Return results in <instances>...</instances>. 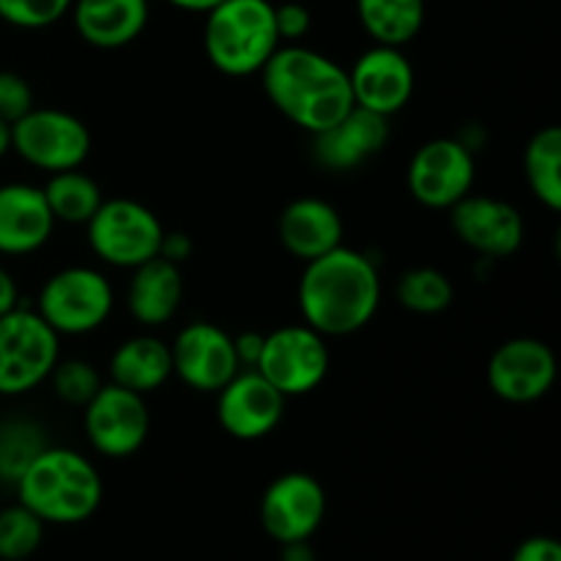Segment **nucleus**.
<instances>
[{
  "instance_id": "1",
  "label": "nucleus",
  "mask_w": 561,
  "mask_h": 561,
  "mask_svg": "<svg viewBox=\"0 0 561 561\" xmlns=\"http://www.w3.org/2000/svg\"><path fill=\"white\" fill-rule=\"evenodd\" d=\"M381 305V274L373 257L354 247H334L305 263L299 279V310L307 327L323 337H348L376 318Z\"/></svg>"
},
{
  "instance_id": "2",
  "label": "nucleus",
  "mask_w": 561,
  "mask_h": 561,
  "mask_svg": "<svg viewBox=\"0 0 561 561\" xmlns=\"http://www.w3.org/2000/svg\"><path fill=\"white\" fill-rule=\"evenodd\" d=\"M261 80L274 110L307 135H321L354 107L348 69L305 44H279Z\"/></svg>"
},
{
  "instance_id": "3",
  "label": "nucleus",
  "mask_w": 561,
  "mask_h": 561,
  "mask_svg": "<svg viewBox=\"0 0 561 561\" xmlns=\"http://www.w3.org/2000/svg\"><path fill=\"white\" fill-rule=\"evenodd\" d=\"M16 502L44 524L75 526L96 515L104 482L96 466L71 447H44L14 482Z\"/></svg>"
},
{
  "instance_id": "4",
  "label": "nucleus",
  "mask_w": 561,
  "mask_h": 561,
  "mask_svg": "<svg viewBox=\"0 0 561 561\" xmlns=\"http://www.w3.org/2000/svg\"><path fill=\"white\" fill-rule=\"evenodd\" d=\"M279 44L272 0H222L206 14L203 49L222 75H261Z\"/></svg>"
},
{
  "instance_id": "5",
  "label": "nucleus",
  "mask_w": 561,
  "mask_h": 561,
  "mask_svg": "<svg viewBox=\"0 0 561 561\" xmlns=\"http://www.w3.org/2000/svg\"><path fill=\"white\" fill-rule=\"evenodd\" d=\"M113 307L115 290L99 268L66 266L49 274L33 310L58 337H82L102 329Z\"/></svg>"
},
{
  "instance_id": "6",
  "label": "nucleus",
  "mask_w": 561,
  "mask_h": 561,
  "mask_svg": "<svg viewBox=\"0 0 561 561\" xmlns=\"http://www.w3.org/2000/svg\"><path fill=\"white\" fill-rule=\"evenodd\" d=\"M60 359V337L33 307L0 316V398H20L49 378Z\"/></svg>"
},
{
  "instance_id": "7",
  "label": "nucleus",
  "mask_w": 561,
  "mask_h": 561,
  "mask_svg": "<svg viewBox=\"0 0 561 561\" xmlns=\"http://www.w3.org/2000/svg\"><path fill=\"white\" fill-rule=\"evenodd\" d=\"M85 228L93 255L107 266L126 272L159 257L162 250V219L146 203L131 197H104Z\"/></svg>"
},
{
  "instance_id": "8",
  "label": "nucleus",
  "mask_w": 561,
  "mask_h": 561,
  "mask_svg": "<svg viewBox=\"0 0 561 561\" xmlns=\"http://www.w3.org/2000/svg\"><path fill=\"white\" fill-rule=\"evenodd\" d=\"M91 146L85 121L58 107H33L11 124V151L49 175L82 168L91 157Z\"/></svg>"
},
{
  "instance_id": "9",
  "label": "nucleus",
  "mask_w": 561,
  "mask_h": 561,
  "mask_svg": "<svg viewBox=\"0 0 561 561\" xmlns=\"http://www.w3.org/2000/svg\"><path fill=\"white\" fill-rule=\"evenodd\" d=\"M329 365L327 337L307 323H290L263 334L255 370L285 398H301L327 381Z\"/></svg>"
},
{
  "instance_id": "10",
  "label": "nucleus",
  "mask_w": 561,
  "mask_h": 561,
  "mask_svg": "<svg viewBox=\"0 0 561 561\" xmlns=\"http://www.w3.org/2000/svg\"><path fill=\"white\" fill-rule=\"evenodd\" d=\"M82 427L93 453L107 460H124L140 453L148 442L151 411L142 394L107 381L82 409Z\"/></svg>"
},
{
  "instance_id": "11",
  "label": "nucleus",
  "mask_w": 561,
  "mask_h": 561,
  "mask_svg": "<svg viewBox=\"0 0 561 561\" xmlns=\"http://www.w3.org/2000/svg\"><path fill=\"white\" fill-rule=\"evenodd\" d=\"M405 181L416 203L436 211H449L474 190V151L458 137H436L422 142L411 157Z\"/></svg>"
},
{
  "instance_id": "12",
  "label": "nucleus",
  "mask_w": 561,
  "mask_h": 561,
  "mask_svg": "<svg viewBox=\"0 0 561 561\" xmlns=\"http://www.w3.org/2000/svg\"><path fill=\"white\" fill-rule=\"evenodd\" d=\"M557 373L559 365L551 345L537 337H513L491 354L485 381L504 403L529 405L551 392Z\"/></svg>"
},
{
  "instance_id": "13",
  "label": "nucleus",
  "mask_w": 561,
  "mask_h": 561,
  "mask_svg": "<svg viewBox=\"0 0 561 561\" xmlns=\"http://www.w3.org/2000/svg\"><path fill=\"white\" fill-rule=\"evenodd\" d=\"M173 376L184 387L217 394L241 370L233 334L211 321H192L170 343Z\"/></svg>"
},
{
  "instance_id": "14",
  "label": "nucleus",
  "mask_w": 561,
  "mask_h": 561,
  "mask_svg": "<svg viewBox=\"0 0 561 561\" xmlns=\"http://www.w3.org/2000/svg\"><path fill=\"white\" fill-rule=\"evenodd\" d=\"M327 518V491L307 471L279 474L261 499L263 531L279 546L310 540Z\"/></svg>"
},
{
  "instance_id": "15",
  "label": "nucleus",
  "mask_w": 561,
  "mask_h": 561,
  "mask_svg": "<svg viewBox=\"0 0 561 561\" xmlns=\"http://www.w3.org/2000/svg\"><path fill=\"white\" fill-rule=\"evenodd\" d=\"M455 236L485 261H502L524 247L526 222L513 203L491 195H469L449 208Z\"/></svg>"
},
{
  "instance_id": "16",
  "label": "nucleus",
  "mask_w": 561,
  "mask_h": 561,
  "mask_svg": "<svg viewBox=\"0 0 561 561\" xmlns=\"http://www.w3.org/2000/svg\"><path fill=\"white\" fill-rule=\"evenodd\" d=\"M283 392L272 387L255 367H241L217 392V422L230 438L257 442L277 431L285 416Z\"/></svg>"
},
{
  "instance_id": "17",
  "label": "nucleus",
  "mask_w": 561,
  "mask_h": 561,
  "mask_svg": "<svg viewBox=\"0 0 561 561\" xmlns=\"http://www.w3.org/2000/svg\"><path fill=\"white\" fill-rule=\"evenodd\" d=\"M351 96L356 107L392 118L409 107L416 88V75L403 47L373 44L348 69Z\"/></svg>"
},
{
  "instance_id": "18",
  "label": "nucleus",
  "mask_w": 561,
  "mask_h": 561,
  "mask_svg": "<svg viewBox=\"0 0 561 561\" xmlns=\"http://www.w3.org/2000/svg\"><path fill=\"white\" fill-rule=\"evenodd\" d=\"M389 118L365 107H351L334 126L312 135V159L323 170L348 173L387 148Z\"/></svg>"
},
{
  "instance_id": "19",
  "label": "nucleus",
  "mask_w": 561,
  "mask_h": 561,
  "mask_svg": "<svg viewBox=\"0 0 561 561\" xmlns=\"http://www.w3.org/2000/svg\"><path fill=\"white\" fill-rule=\"evenodd\" d=\"M55 217L42 186L0 184V255H31L49 241Z\"/></svg>"
},
{
  "instance_id": "20",
  "label": "nucleus",
  "mask_w": 561,
  "mask_h": 561,
  "mask_svg": "<svg viewBox=\"0 0 561 561\" xmlns=\"http://www.w3.org/2000/svg\"><path fill=\"white\" fill-rule=\"evenodd\" d=\"M345 225L337 208L321 197H296L277 219V239L288 255L310 263L343 244Z\"/></svg>"
},
{
  "instance_id": "21",
  "label": "nucleus",
  "mask_w": 561,
  "mask_h": 561,
  "mask_svg": "<svg viewBox=\"0 0 561 561\" xmlns=\"http://www.w3.org/2000/svg\"><path fill=\"white\" fill-rule=\"evenodd\" d=\"M69 14L82 42L96 49H121L146 31L151 3L148 0H75Z\"/></svg>"
},
{
  "instance_id": "22",
  "label": "nucleus",
  "mask_w": 561,
  "mask_h": 561,
  "mask_svg": "<svg viewBox=\"0 0 561 561\" xmlns=\"http://www.w3.org/2000/svg\"><path fill=\"white\" fill-rule=\"evenodd\" d=\"M184 301V274L181 266L153 257L142 266L131 268L126 307L140 327L159 329L175 318Z\"/></svg>"
},
{
  "instance_id": "23",
  "label": "nucleus",
  "mask_w": 561,
  "mask_h": 561,
  "mask_svg": "<svg viewBox=\"0 0 561 561\" xmlns=\"http://www.w3.org/2000/svg\"><path fill=\"white\" fill-rule=\"evenodd\" d=\"M173 378L170 343L157 334H135L110 356V381L148 398Z\"/></svg>"
},
{
  "instance_id": "24",
  "label": "nucleus",
  "mask_w": 561,
  "mask_h": 561,
  "mask_svg": "<svg viewBox=\"0 0 561 561\" xmlns=\"http://www.w3.org/2000/svg\"><path fill=\"white\" fill-rule=\"evenodd\" d=\"M356 16L373 44L405 47L425 25V0H356Z\"/></svg>"
},
{
  "instance_id": "25",
  "label": "nucleus",
  "mask_w": 561,
  "mask_h": 561,
  "mask_svg": "<svg viewBox=\"0 0 561 561\" xmlns=\"http://www.w3.org/2000/svg\"><path fill=\"white\" fill-rule=\"evenodd\" d=\"M524 173L531 195L548 208L559 211L561 208V129L559 126H546L535 131L526 142L524 151Z\"/></svg>"
},
{
  "instance_id": "26",
  "label": "nucleus",
  "mask_w": 561,
  "mask_h": 561,
  "mask_svg": "<svg viewBox=\"0 0 561 561\" xmlns=\"http://www.w3.org/2000/svg\"><path fill=\"white\" fill-rule=\"evenodd\" d=\"M42 190L55 222L66 225H88V219L96 214V208L104 201L102 186L91 175L82 173L80 168L53 173Z\"/></svg>"
},
{
  "instance_id": "27",
  "label": "nucleus",
  "mask_w": 561,
  "mask_h": 561,
  "mask_svg": "<svg viewBox=\"0 0 561 561\" xmlns=\"http://www.w3.org/2000/svg\"><path fill=\"white\" fill-rule=\"evenodd\" d=\"M394 294H398L400 307L416 312V316H438V312L449 310L455 301L453 279L433 266L409 268L398 279Z\"/></svg>"
},
{
  "instance_id": "28",
  "label": "nucleus",
  "mask_w": 561,
  "mask_h": 561,
  "mask_svg": "<svg viewBox=\"0 0 561 561\" xmlns=\"http://www.w3.org/2000/svg\"><path fill=\"white\" fill-rule=\"evenodd\" d=\"M44 526L47 524L20 502L0 510V561L31 559L42 548Z\"/></svg>"
},
{
  "instance_id": "29",
  "label": "nucleus",
  "mask_w": 561,
  "mask_h": 561,
  "mask_svg": "<svg viewBox=\"0 0 561 561\" xmlns=\"http://www.w3.org/2000/svg\"><path fill=\"white\" fill-rule=\"evenodd\" d=\"M47 447L42 427L25 420H11L0 425V480L16 482L25 466Z\"/></svg>"
},
{
  "instance_id": "30",
  "label": "nucleus",
  "mask_w": 561,
  "mask_h": 561,
  "mask_svg": "<svg viewBox=\"0 0 561 561\" xmlns=\"http://www.w3.org/2000/svg\"><path fill=\"white\" fill-rule=\"evenodd\" d=\"M47 383L60 403L71 409H85L93 394L102 389V373L88 359H58V365L49 373Z\"/></svg>"
},
{
  "instance_id": "31",
  "label": "nucleus",
  "mask_w": 561,
  "mask_h": 561,
  "mask_svg": "<svg viewBox=\"0 0 561 561\" xmlns=\"http://www.w3.org/2000/svg\"><path fill=\"white\" fill-rule=\"evenodd\" d=\"M75 0H0V20L20 31H44L71 11Z\"/></svg>"
},
{
  "instance_id": "32",
  "label": "nucleus",
  "mask_w": 561,
  "mask_h": 561,
  "mask_svg": "<svg viewBox=\"0 0 561 561\" xmlns=\"http://www.w3.org/2000/svg\"><path fill=\"white\" fill-rule=\"evenodd\" d=\"M36 107L31 82L16 71H0V121L14 124Z\"/></svg>"
},
{
  "instance_id": "33",
  "label": "nucleus",
  "mask_w": 561,
  "mask_h": 561,
  "mask_svg": "<svg viewBox=\"0 0 561 561\" xmlns=\"http://www.w3.org/2000/svg\"><path fill=\"white\" fill-rule=\"evenodd\" d=\"M274 25H277V36L283 44H299L301 38L310 33L312 14L307 5L288 0V3L274 5Z\"/></svg>"
},
{
  "instance_id": "34",
  "label": "nucleus",
  "mask_w": 561,
  "mask_h": 561,
  "mask_svg": "<svg viewBox=\"0 0 561 561\" xmlns=\"http://www.w3.org/2000/svg\"><path fill=\"white\" fill-rule=\"evenodd\" d=\"M510 561H561V546L553 537H526Z\"/></svg>"
},
{
  "instance_id": "35",
  "label": "nucleus",
  "mask_w": 561,
  "mask_h": 561,
  "mask_svg": "<svg viewBox=\"0 0 561 561\" xmlns=\"http://www.w3.org/2000/svg\"><path fill=\"white\" fill-rule=\"evenodd\" d=\"M190 255H192L190 236L179 233V230H164L162 250H159V257H164V261H170V263H175V266H181V263H184Z\"/></svg>"
},
{
  "instance_id": "36",
  "label": "nucleus",
  "mask_w": 561,
  "mask_h": 561,
  "mask_svg": "<svg viewBox=\"0 0 561 561\" xmlns=\"http://www.w3.org/2000/svg\"><path fill=\"white\" fill-rule=\"evenodd\" d=\"M236 356H239L241 367H255L257 356L263 348V334L261 332H241L233 337Z\"/></svg>"
},
{
  "instance_id": "37",
  "label": "nucleus",
  "mask_w": 561,
  "mask_h": 561,
  "mask_svg": "<svg viewBox=\"0 0 561 561\" xmlns=\"http://www.w3.org/2000/svg\"><path fill=\"white\" fill-rule=\"evenodd\" d=\"M20 305V288H16V279L0 266V316Z\"/></svg>"
},
{
  "instance_id": "38",
  "label": "nucleus",
  "mask_w": 561,
  "mask_h": 561,
  "mask_svg": "<svg viewBox=\"0 0 561 561\" xmlns=\"http://www.w3.org/2000/svg\"><path fill=\"white\" fill-rule=\"evenodd\" d=\"M283 561H316V557H312L310 540L288 542V546H283Z\"/></svg>"
},
{
  "instance_id": "39",
  "label": "nucleus",
  "mask_w": 561,
  "mask_h": 561,
  "mask_svg": "<svg viewBox=\"0 0 561 561\" xmlns=\"http://www.w3.org/2000/svg\"><path fill=\"white\" fill-rule=\"evenodd\" d=\"M168 3L181 11H192V14H208V11H211L214 5L222 3V0H168Z\"/></svg>"
},
{
  "instance_id": "40",
  "label": "nucleus",
  "mask_w": 561,
  "mask_h": 561,
  "mask_svg": "<svg viewBox=\"0 0 561 561\" xmlns=\"http://www.w3.org/2000/svg\"><path fill=\"white\" fill-rule=\"evenodd\" d=\"M11 151V126L0 121V159Z\"/></svg>"
}]
</instances>
